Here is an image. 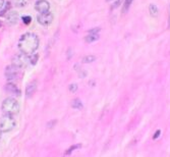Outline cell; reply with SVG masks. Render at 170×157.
Masks as SVG:
<instances>
[{"instance_id": "cell-1", "label": "cell", "mask_w": 170, "mask_h": 157, "mask_svg": "<svg viewBox=\"0 0 170 157\" xmlns=\"http://www.w3.org/2000/svg\"><path fill=\"white\" fill-rule=\"evenodd\" d=\"M17 45L22 53L31 55L39 47V38L34 33H26L19 38Z\"/></svg>"}, {"instance_id": "cell-2", "label": "cell", "mask_w": 170, "mask_h": 157, "mask_svg": "<svg viewBox=\"0 0 170 157\" xmlns=\"http://www.w3.org/2000/svg\"><path fill=\"white\" fill-rule=\"evenodd\" d=\"M2 110L6 114L14 115L19 111V104L14 98H6L2 102Z\"/></svg>"}, {"instance_id": "cell-3", "label": "cell", "mask_w": 170, "mask_h": 157, "mask_svg": "<svg viewBox=\"0 0 170 157\" xmlns=\"http://www.w3.org/2000/svg\"><path fill=\"white\" fill-rule=\"evenodd\" d=\"M14 127H16V120L13 118V116L5 113V115L2 116L0 120V131L2 133H7L13 130Z\"/></svg>"}, {"instance_id": "cell-4", "label": "cell", "mask_w": 170, "mask_h": 157, "mask_svg": "<svg viewBox=\"0 0 170 157\" xmlns=\"http://www.w3.org/2000/svg\"><path fill=\"white\" fill-rule=\"evenodd\" d=\"M12 65H16L17 68H19L20 69L26 68L30 65V57L28 56V54H25V53L16 55V56L12 58Z\"/></svg>"}, {"instance_id": "cell-5", "label": "cell", "mask_w": 170, "mask_h": 157, "mask_svg": "<svg viewBox=\"0 0 170 157\" xmlns=\"http://www.w3.org/2000/svg\"><path fill=\"white\" fill-rule=\"evenodd\" d=\"M19 71H20L19 68H17V66L14 65H11L5 68V77H6L8 81L16 80L19 75Z\"/></svg>"}, {"instance_id": "cell-6", "label": "cell", "mask_w": 170, "mask_h": 157, "mask_svg": "<svg viewBox=\"0 0 170 157\" xmlns=\"http://www.w3.org/2000/svg\"><path fill=\"white\" fill-rule=\"evenodd\" d=\"M37 21L42 26H49L53 22V14L51 12H49V11L48 12H44V13H39L37 16Z\"/></svg>"}, {"instance_id": "cell-7", "label": "cell", "mask_w": 170, "mask_h": 157, "mask_svg": "<svg viewBox=\"0 0 170 157\" xmlns=\"http://www.w3.org/2000/svg\"><path fill=\"white\" fill-rule=\"evenodd\" d=\"M35 8L40 13L48 12L49 9H50V3L46 0H38L35 3Z\"/></svg>"}, {"instance_id": "cell-8", "label": "cell", "mask_w": 170, "mask_h": 157, "mask_svg": "<svg viewBox=\"0 0 170 157\" xmlns=\"http://www.w3.org/2000/svg\"><path fill=\"white\" fill-rule=\"evenodd\" d=\"M4 16L7 23L10 25H16L17 21H19V13L16 12V11H8Z\"/></svg>"}, {"instance_id": "cell-9", "label": "cell", "mask_w": 170, "mask_h": 157, "mask_svg": "<svg viewBox=\"0 0 170 157\" xmlns=\"http://www.w3.org/2000/svg\"><path fill=\"white\" fill-rule=\"evenodd\" d=\"M5 89H6V91L8 93H10V94H13V95H19L20 94V91L19 89L17 88L16 85H13V84H6V87H5Z\"/></svg>"}, {"instance_id": "cell-10", "label": "cell", "mask_w": 170, "mask_h": 157, "mask_svg": "<svg viewBox=\"0 0 170 157\" xmlns=\"http://www.w3.org/2000/svg\"><path fill=\"white\" fill-rule=\"evenodd\" d=\"M36 89H37V83L36 82H32L31 84H29V85L27 86V90H26L27 97H31V96L35 93V91H36Z\"/></svg>"}, {"instance_id": "cell-11", "label": "cell", "mask_w": 170, "mask_h": 157, "mask_svg": "<svg viewBox=\"0 0 170 157\" xmlns=\"http://www.w3.org/2000/svg\"><path fill=\"white\" fill-rule=\"evenodd\" d=\"M149 12H150L151 14V16H153V17H156L158 16V7L156 6L155 4H150V6H149Z\"/></svg>"}, {"instance_id": "cell-12", "label": "cell", "mask_w": 170, "mask_h": 157, "mask_svg": "<svg viewBox=\"0 0 170 157\" xmlns=\"http://www.w3.org/2000/svg\"><path fill=\"white\" fill-rule=\"evenodd\" d=\"M97 40H99V35L98 34H91L89 33V35L86 37V42L88 43H92L95 42Z\"/></svg>"}, {"instance_id": "cell-13", "label": "cell", "mask_w": 170, "mask_h": 157, "mask_svg": "<svg viewBox=\"0 0 170 157\" xmlns=\"http://www.w3.org/2000/svg\"><path fill=\"white\" fill-rule=\"evenodd\" d=\"M10 7H11V4H10V2H5V4H4V6L0 9V16H5L7 12H8V10L10 9Z\"/></svg>"}, {"instance_id": "cell-14", "label": "cell", "mask_w": 170, "mask_h": 157, "mask_svg": "<svg viewBox=\"0 0 170 157\" xmlns=\"http://www.w3.org/2000/svg\"><path fill=\"white\" fill-rule=\"evenodd\" d=\"M71 106H72V108H75V109H82L83 108V103H82V101L80 99H75L72 101Z\"/></svg>"}, {"instance_id": "cell-15", "label": "cell", "mask_w": 170, "mask_h": 157, "mask_svg": "<svg viewBox=\"0 0 170 157\" xmlns=\"http://www.w3.org/2000/svg\"><path fill=\"white\" fill-rule=\"evenodd\" d=\"M134 0H125L124 1V4H123V7H122V12L123 13H127V10L130 9L131 3H133Z\"/></svg>"}, {"instance_id": "cell-16", "label": "cell", "mask_w": 170, "mask_h": 157, "mask_svg": "<svg viewBox=\"0 0 170 157\" xmlns=\"http://www.w3.org/2000/svg\"><path fill=\"white\" fill-rule=\"evenodd\" d=\"M95 60H96V56H94V55H87V56H85L83 58L84 63H91L95 61Z\"/></svg>"}, {"instance_id": "cell-17", "label": "cell", "mask_w": 170, "mask_h": 157, "mask_svg": "<svg viewBox=\"0 0 170 157\" xmlns=\"http://www.w3.org/2000/svg\"><path fill=\"white\" fill-rule=\"evenodd\" d=\"M13 2L17 7H23L28 4V0H13Z\"/></svg>"}, {"instance_id": "cell-18", "label": "cell", "mask_w": 170, "mask_h": 157, "mask_svg": "<svg viewBox=\"0 0 170 157\" xmlns=\"http://www.w3.org/2000/svg\"><path fill=\"white\" fill-rule=\"evenodd\" d=\"M32 56H30V63L31 65H36L37 63V60H38V54H35V53H33V54H31Z\"/></svg>"}, {"instance_id": "cell-19", "label": "cell", "mask_w": 170, "mask_h": 157, "mask_svg": "<svg viewBox=\"0 0 170 157\" xmlns=\"http://www.w3.org/2000/svg\"><path fill=\"white\" fill-rule=\"evenodd\" d=\"M82 146H81V144H77V145H74V146H71V147H70L69 148V149L68 150H67L66 151V155H68V154H70V153H71L72 152V151H74V150H75V149H78V148H81Z\"/></svg>"}, {"instance_id": "cell-20", "label": "cell", "mask_w": 170, "mask_h": 157, "mask_svg": "<svg viewBox=\"0 0 170 157\" xmlns=\"http://www.w3.org/2000/svg\"><path fill=\"white\" fill-rule=\"evenodd\" d=\"M23 24L26 25H29L30 23L32 22V17L30 16H23Z\"/></svg>"}, {"instance_id": "cell-21", "label": "cell", "mask_w": 170, "mask_h": 157, "mask_svg": "<svg viewBox=\"0 0 170 157\" xmlns=\"http://www.w3.org/2000/svg\"><path fill=\"white\" fill-rule=\"evenodd\" d=\"M77 90H78L77 84H71V85H69V91L70 92H75Z\"/></svg>"}, {"instance_id": "cell-22", "label": "cell", "mask_w": 170, "mask_h": 157, "mask_svg": "<svg viewBox=\"0 0 170 157\" xmlns=\"http://www.w3.org/2000/svg\"><path fill=\"white\" fill-rule=\"evenodd\" d=\"M120 3H121V0H115V2H114V4L112 5V6H111V8H112V9H114V8L118 7Z\"/></svg>"}, {"instance_id": "cell-23", "label": "cell", "mask_w": 170, "mask_h": 157, "mask_svg": "<svg viewBox=\"0 0 170 157\" xmlns=\"http://www.w3.org/2000/svg\"><path fill=\"white\" fill-rule=\"evenodd\" d=\"M160 134H161V131H160V130L156 131V133H155V134H154V136H153V139H154V140H156V139L159 138Z\"/></svg>"}, {"instance_id": "cell-24", "label": "cell", "mask_w": 170, "mask_h": 157, "mask_svg": "<svg viewBox=\"0 0 170 157\" xmlns=\"http://www.w3.org/2000/svg\"><path fill=\"white\" fill-rule=\"evenodd\" d=\"M100 30H101L100 28H95L94 30H91L90 33H91V34H98L99 32H100Z\"/></svg>"}, {"instance_id": "cell-25", "label": "cell", "mask_w": 170, "mask_h": 157, "mask_svg": "<svg viewBox=\"0 0 170 157\" xmlns=\"http://www.w3.org/2000/svg\"><path fill=\"white\" fill-rule=\"evenodd\" d=\"M4 4H5L4 0H0V9H1V8L4 6Z\"/></svg>"}, {"instance_id": "cell-26", "label": "cell", "mask_w": 170, "mask_h": 157, "mask_svg": "<svg viewBox=\"0 0 170 157\" xmlns=\"http://www.w3.org/2000/svg\"><path fill=\"white\" fill-rule=\"evenodd\" d=\"M168 28L170 29V9H169V16H168Z\"/></svg>"}, {"instance_id": "cell-27", "label": "cell", "mask_w": 170, "mask_h": 157, "mask_svg": "<svg viewBox=\"0 0 170 157\" xmlns=\"http://www.w3.org/2000/svg\"><path fill=\"white\" fill-rule=\"evenodd\" d=\"M1 133H2V132H1V131H0V139H1Z\"/></svg>"}, {"instance_id": "cell-28", "label": "cell", "mask_w": 170, "mask_h": 157, "mask_svg": "<svg viewBox=\"0 0 170 157\" xmlns=\"http://www.w3.org/2000/svg\"><path fill=\"white\" fill-rule=\"evenodd\" d=\"M106 1H108V2H109V1H112V0H106Z\"/></svg>"}, {"instance_id": "cell-29", "label": "cell", "mask_w": 170, "mask_h": 157, "mask_svg": "<svg viewBox=\"0 0 170 157\" xmlns=\"http://www.w3.org/2000/svg\"><path fill=\"white\" fill-rule=\"evenodd\" d=\"M0 27H1V22H0Z\"/></svg>"}]
</instances>
